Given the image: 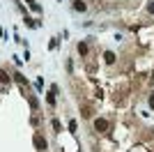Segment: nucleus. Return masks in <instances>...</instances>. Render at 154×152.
Segmentation results:
<instances>
[{"label": "nucleus", "instance_id": "nucleus-1", "mask_svg": "<svg viewBox=\"0 0 154 152\" xmlns=\"http://www.w3.org/2000/svg\"><path fill=\"white\" fill-rule=\"evenodd\" d=\"M94 129H97V131H106V129H108V122L99 117V120H94Z\"/></svg>", "mask_w": 154, "mask_h": 152}, {"label": "nucleus", "instance_id": "nucleus-2", "mask_svg": "<svg viewBox=\"0 0 154 152\" xmlns=\"http://www.w3.org/2000/svg\"><path fill=\"white\" fill-rule=\"evenodd\" d=\"M34 145H37V150H46V141H44L39 134L34 136Z\"/></svg>", "mask_w": 154, "mask_h": 152}, {"label": "nucleus", "instance_id": "nucleus-3", "mask_svg": "<svg viewBox=\"0 0 154 152\" xmlns=\"http://www.w3.org/2000/svg\"><path fill=\"white\" fill-rule=\"evenodd\" d=\"M85 2H83V0H76V2H74V9H76V12H85Z\"/></svg>", "mask_w": 154, "mask_h": 152}, {"label": "nucleus", "instance_id": "nucleus-4", "mask_svg": "<svg viewBox=\"0 0 154 152\" xmlns=\"http://www.w3.org/2000/svg\"><path fill=\"white\" fill-rule=\"evenodd\" d=\"M0 81H2V83H9V81H12V76H9L5 69H0Z\"/></svg>", "mask_w": 154, "mask_h": 152}, {"label": "nucleus", "instance_id": "nucleus-5", "mask_svg": "<svg viewBox=\"0 0 154 152\" xmlns=\"http://www.w3.org/2000/svg\"><path fill=\"white\" fill-rule=\"evenodd\" d=\"M103 58H106V62H108V65L115 62V53H111V51H106V55H103Z\"/></svg>", "mask_w": 154, "mask_h": 152}, {"label": "nucleus", "instance_id": "nucleus-6", "mask_svg": "<svg viewBox=\"0 0 154 152\" xmlns=\"http://www.w3.org/2000/svg\"><path fill=\"white\" fill-rule=\"evenodd\" d=\"M78 53L85 55V53H87V44H78Z\"/></svg>", "mask_w": 154, "mask_h": 152}, {"label": "nucleus", "instance_id": "nucleus-7", "mask_svg": "<svg viewBox=\"0 0 154 152\" xmlns=\"http://www.w3.org/2000/svg\"><path fill=\"white\" fill-rule=\"evenodd\" d=\"M53 129H55V131H60L62 127H60V120H53Z\"/></svg>", "mask_w": 154, "mask_h": 152}, {"label": "nucleus", "instance_id": "nucleus-8", "mask_svg": "<svg viewBox=\"0 0 154 152\" xmlns=\"http://www.w3.org/2000/svg\"><path fill=\"white\" fill-rule=\"evenodd\" d=\"M147 12H154V2H150V5H147Z\"/></svg>", "mask_w": 154, "mask_h": 152}, {"label": "nucleus", "instance_id": "nucleus-9", "mask_svg": "<svg viewBox=\"0 0 154 152\" xmlns=\"http://www.w3.org/2000/svg\"><path fill=\"white\" fill-rule=\"evenodd\" d=\"M150 106L154 108V95H152V97H150Z\"/></svg>", "mask_w": 154, "mask_h": 152}]
</instances>
